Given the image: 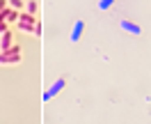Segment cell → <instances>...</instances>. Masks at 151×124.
Segmentation results:
<instances>
[{
	"label": "cell",
	"mask_w": 151,
	"mask_h": 124,
	"mask_svg": "<svg viewBox=\"0 0 151 124\" xmlns=\"http://www.w3.org/2000/svg\"><path fill=\"white\" fill-rule=\"evenodd\" d=\"M14 35H12L9 30H7V32H2V35H0V51H7V48H12L14 46Z\"/></svg>",
	"instance_id": "obj_5"
},
{
	"label": "cell",
	"mask_w": 151,
	"mask_h": 124,
	"mask_svg": "<svg viewBox=\"0 0 151 124\" xmlns=\"http://www.w3.org/2000/svg\"><path fill=\"white\" fill-rule=\"evenodd\" d=\"M19 30H21V32H30V35H32L35 25H28V23H21V21H19Z\"/></svg>",
	"instance_id": "obj_9"
},
{
	"label": "cell",
	"mask_w": 151,
	"mask_h": 124,
	"mask_svg": "<svg viewBox=\"0 0 151 124\" xmlns=\"http://www.w3.org/2000/svg\"><path fill=\"white\" fill-rule=\"evenodd\" d=\"M19 21L21 23H28V25H35V23H37V16L30 14V12H23V14L19 12Z\"/></svg>",
	"instance_id": "obj_7"
},
{
	"label": "cell",
	"mask_w": 151,
	"mask_h": 124,
	"mask_svg": "<svg viewBox=\"0 0 151 124\" xmlns=\"http://www.w3.org/2000/svg\"><path fill=\"white\" fill-rule=\"evenodd\" d=\"M7 30H9V28H7V23H5V21H0V35H2V32H7Z\"/></svg>",
	"instance_id": "obj_13"
},
{
	"label": "cell",
	"mask_w": 151,
	"mask_h": 124,
	"mask_svg": "<svg viewBox=\"0 0 151 124\" xmlns=\"http://www.w3.org/2000/svg\"><path fill=\"white\" fill-rule=\"evenodd\" d=\"M32 35H37V37H41V23H35V30H32Z\"/></svg>",
	"instance_id": "obj_12"
},
{
	"label": "cell",
	"mask_w": 151,
	"mask_h": 124,
	"mask_svg": "<svg viewBox=\"0 0 151 124\" xmlns=\"http://www.w3.org/2000/svg\"><path fill=\"white\" fill-rule=\"evenodd\" d=\"M83 30H85V21H76L73 30H71V41H78V39L83 37Z\"/></svg>",
	"instance_id": "obj_6"
},
{
	"label": "cell",
	"mask_w": 151,
	"mask_h": 124,
	"mask_svg": "<svg viewBox=\"0 0 151 124\" xmlns=\"http://www.w3.org/2000/svg\"><path fill=\"white\" fill-rule=\"evenodd\" d=\"M23 5H25L23 0H7V7H12V9H16V12L23 9Z\"/></svg>",
	"instance_id": "obj_8"
},
{
	"label": "cell",
	"mask_w": 151,
	"mask_h": 124,
	"mask_svg": "<svg viewBox=\"0 0 151 124\" xmlns=\"http://www.w3.org/2000/svg\"><path fill=\"white\" fill-rule=\"evenodd\" d=\"M64 85H66V80H64V78H57L55 83H53V85H50L46 92H44V101H50V99H53L55 94H60V92L64 90Z\"/></svg>",
	"instance_id": "obj_2"
},
{
	"label": "cell",
	"mask_w": 151,
	"mask_h": 124,
	"mask_svg": "<svg viewBox=\"0 0 151 124\" xmlns=\"http://www.w3.org/2000/svg\"><path fill=\"white\" fill-rule=\"evenodd\" d=\"M7 7V0H0V9H5Z\"/></svg>",
	"instance_id": "obj_14"
},
{
	"label": "cell",
	"mask_w": 151,
	"mask_h": 124,
	"mask_svg": "<svg viewBox=\"0 0 151 124\" xmlns=\"http://www.w3.org/2000/svg\"><path fill=\"white\" fill-rule=\"evenodd\" d=\"M112 2H114V0H101V2H99V9H110V7H112Z\"/></svg>",
	"instance_id": "obj_10"
},
{
	"label": "cell",
	"mask_w": 151,
	"mask_h": 124,
	"mask_svg": "<svg viewBox=\"0 0 151 124\" xmlns=\"http://www.w3.org/2000/svg\"><path fill=\"white\" fill-rule=\"evenodd\" d=\"M25 7H28V12H30V14H37V0H30Z\"/></svg>",
	"instance_id": "obj_11"
},
{
	"label": "cell",
	"mask_w": 151,
	"mask_h": 124,
	"mask_svg": "<svg viewBox=\"0 0 151 124\" xmlns=\"http://www.w3.org/2000/svg\"><path fill=\"white\" fill-rule=\"evenodd\" d=\"M21 46H14L7 48V51H0V65H19L21 62Z\"/></svg>",
	"instance_id": "obj_1"
},
{
	"label": "cell",
	"mask_w": 151,
	"mask_h": 124,
	"mask_svg": "<svg viewBox=\"0 0 151 124\" xmlns=\"http://www.w3.org/2000/svg\"><path fill=\"white\" fill-rule=\"evenodd\" d=\"M122 30H126L128 35H135V37H137V35L142 32V28L137 25V23H133V21H126V19H122Z\"/></svg>",
	"instance_id": "obj_4"
},
{
	"label": "cell",
	"mask_w": 151,
	"mask_h": 124,
	"mask_svg": "<svg viewBox=\"0 0 151 124\" xmlns=\"http://www.w3.org/2000/svg\"><path fill=\"white\" fill-rule=\"evenodd\" d=\"M0 21H5V23H9V21H19V12L12 9V7H5V9H0Z\"/></svg>",
	"instance_id": "obj_3"
}]
</instances>
